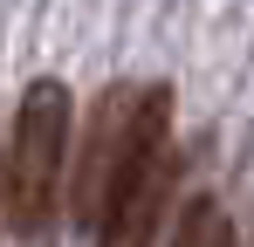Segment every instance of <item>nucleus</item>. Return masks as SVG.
I'll list each match as a JSON object with an SVG mask.
<instances>
[{"instance_id": "f257e3e1", "label": "nucleus", "mask_w": 254, "mask_h": 247, "mask_svg": "<svg viewBox=\"0 0 254 247\" xmlns=\"http://www.w3.org/2000/svg\"><path fill=\"white\" fill-rule=\"evenodd\" d=\"M69 89L35 82L14 110V137L0 158V227L21 241H48L55 206H62V172H69Z\"/></svg>"}, {"instance_id": "f03ea898", "label": "nucleus", "mask_w": 254, "mask_h": 247, "mask_svg": "<svg viewBox=\"0 0 254 247\" xmlns=\"http://www.w3.org/2000/svg\"><path fill=\"white\" fill-rule=\"evenodd\" d=\"M130 103H137V89H103L96 96V110L83 124V151H76V179H69V206H76V220L96 227V199H103V179H110V158H117V137H124L130 124Z\"/></svg>"}, {"instance_id": "7ed1b4c3", "label": "nucleus", "mask_w": 254, "mask_h": 247, "mask_svg": "<svg viewBox=\"0 0 254 247\" xmlns=\"http://www.w3.org/2000/svg\"><path fill=\"white\" fill-rule=\"evenodd\" d=\"M172 247H234V220H227L213 199H192L186 213H179V234H172Z\"/></svg>"}]
</instances>
